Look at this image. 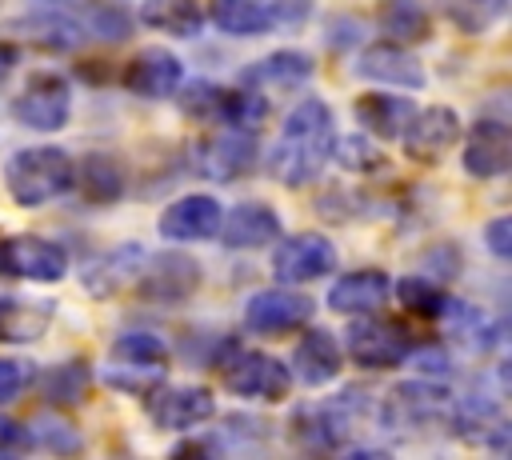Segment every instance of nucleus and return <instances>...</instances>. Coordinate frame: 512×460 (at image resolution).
Listing matches in <instances>:
<instances>
[{"instance_id":"nucleus-1","label":"nucleus","mask_w":512,"mask_h":460,"mask_svg":"<svg viewBox=\"0 0 512 460\" xmlns=\"http://www.w3.org/2000/svg\"><path fill=\"white\" fill-rule=\"evenodd\" d=\"M332 144H336L332 108L324 100H304L288 112V120L280 128V140L268 156V168L284 188H304L332 160Z\"/></svg>"},{"instance_id":"nucleus-2","label":"nucleus","mask_w":512,"mask_h":460,"mask_svg":"<svg viewBox=\"0 0 512 460\" xmlns=\"http://www.w3.org/2000/svg\"><path fill=\"white\" fill-rule=\"evenodd\" d=\"M72 172H76V164L64 148L36 144V148H20V152L8 156L4 184H8V196L20 208H40V204L60 200L72 188Z\"/></svg>"},{"instance_id":"nucleus-3","label":"nucleus","mask_w":512,"mask_h":460,"mask_svg":"<svg viewBox=\"0 0 512 460\" xmlns=\"http://www.w3.org/2000/svg\"><path fill=\"white\" fill-rule=\"evenodd\" d=\"M364 408H368V392L364 388H344V392H336L324 404L320 400L316 404H300L288 428H292V436L304 448H312V452H336V448H344L352 440V428L364 416Z\"/></svg>"},{"instance_id":"nucleus-4","label":"nucleus","mask_w":512,"mask_h":460,"mask_svg":"<svg viewBox=\"0 0 512 460\" xmlns=\"http://www.w3.org/2000/svg\"><path fill=\"white\" fill-rule=\"evenodd\" d=\"M220 380L228 392L244 396V400H264V404H276L292 392V372L288 364H280L276 356L268 352H256V348H240L236 340L224 344L220 352Z\"/></svg>"},{"instance_id":"nucleus-5","label":"nucleus","mask_w":512,"mask_h":460,"mask_svg":"<svg viewBox=\"0 0 512 460\" xmlns=\"http://www.w3.org/2000/svg\"><path fill=\"white\" fill-rule=\"evenodd\" d=\"M312 0H208V16L228 36H264L300 28L312 16Z\"/></svg>"},{"instance_id":"nucleus-6","label":"nucleus","mask_w":512,"mask_h":460,"mask_svg":"<svg viewBox=\"0 0 512 460\" xmlns=\"http://www.w3.org/2000/svg\"><path fill=\"white\" fill-rule=\"evenodd\" d=\"M452 396L432 384V380H404L396 384L384 404H380V420L392 428H432V424H452Z\"/></svg>"},{"instance_id":"nucleus-7","label":"nucleus","mask_w":512,"mask_h":460,"mask_svg":"<svg viewBox=\"0 0 512 460\" xmlns=\"http://www.w3.org/2000/svg\"><path fill=\"white\" fill-rule=\"evenodd\" d=\"M344 348L352 356V364L360 368H400L412 352V336L392 324V320H372V316H352Z\"/></svg>"},{"instance_id":"nucleus-8","label":"nucleus","mask_w":512,"mask_h":460,"mask_svg":"<svg viewBox=\"0 0 512 460\" xmlns=\"http://www.w3.org/2000/svg\"><path fill=\"white\" fill-rule=\"evenodd\" d=\"M68 112H72V88L60 72H36L20 96L12 100V116L16 124L32 128V132H56L68 124Z\"/></svg>"},{"instance_id":"nucleus-9","label":"nucleus","mask_w":512,"mask_h":460,"mask_svg":"<svg viewBox=\"0 0 512 460\" xmlns=\"http://www.w3.org/2000/svg\"><path fill=\"white\" fill-rule=\"evenodd\" d=\"M200 280H204V272H200V264L192 256H184V252H160V256H152V260L140 264L136 292L148 304H184V300H192V292L200 288Z\"/></svg>"},{"instance_id":"nucleus-10","label":"nucleus","mask_w":512,"mask_h":460,"mask_svg":"<svg viewBox=\"0 0 512 460\" xmlns=\"http://www.w3.org/2000/svg\"><path fill=\"white\" fill-rule=\"evenodd\" d=\"M144 412L148 420L160 428V432H188L204 420H212L216 412V400L208 388H192V384H172L164 388V380L144 396Z\"/></svg>"},{"instance_id":"nucleus-11","label":"nucleus","mask_w":512,"mask_h":460,"mask_svg":"<svg viewBox=\"0 0 512 460\" xmlns=\"http://www.w3.org/2000/svg\"><path fill=\"white\" fill-rule=\"evenodd\" d=\"M336 268V248L320 232H300L276 244L272 252V276L280 284H308Z\"/></svg>"},{"instance_id":"nucleus-12","label":"nucleus","mask_w":512,"mask_h":460,"mask_svg":"<svg viewBox=\"0 0 512 460\" xmlns=\"http://www.w3.org/2000/svg\"><path fill=\"white\" fill-rule=\"evenodd\" d=\"M312 300L292 292L288 284L284 288H264V292H252L248 304H244V328L256 332V336H284L300 324L312 320Z\"/></svg>"},{"instance_id":"nucleus-13","label":"nucleus","mask_w":512,"mask_h":460,"mask_svg":"<svg viewBox=\"0 0 512 460\" xmlns=\"http://www.w3.org/2000/svg\"><path fill=\"white\" fill-rule=\"evenodd\" d=\"M400 140H404L408 160L432 164V160H440L460 140V116L452 108H444V104H428V108L412 112V120L400 132Z\"/></svg>"},{"instance_id":"nucleus-14","label":"nucleus","mask_w":512,"mask_h":460,"mask_svg":"<svg viewBox=\"0 0 512 460\" xmlns=\"http://www.w3.org/2000/svg\"><path fill=\"white\" fill-rule=\"evenodd\" d=\"M256 156H260L256 140H252L244 128H232V132H224V136L200 140L196 152H192V164H196L200 176L224 184V180H240V176L256 164Z\"/></svg>"},{"instance_id":"nucleus-15","label":"nucleus","mask_w":512,"mask_h":460,"mask_svg":"<svg viewBox=\"0 0 512 460\" xmlns=\"http://www.w3.org/2000/svg\"><path fill=\"white\" fill-rule=\"evenodd\" d=\"M512 168V128L500 116H480L464 140V172L476 180H496Z\"/></svg>"},{"instance_id":"nucleus-16","label":"nucleus","mask_w":512,"mask_h":460,"mask_svg":"<svg viewBox=\"0 0 512 460\" xmlns=\"http://www.w3.org/2000/svg\"><path fill=\"white\" fill-rule=\"evenodd\" d=\"M4 272L32 280V284H56L68 272V256L60 244L44 236H8L4 240Z\"/></svg>"},{"instance_id":"nucleus-17","label":"nucleus","mask_w":512,"mask_h":460,"mask_svg":"<svg viewBox=\"0 0 512 460\" xmlns=\"http://www.w3.org/2000/svg\"><path fill=\"white\" fill-rule=\"evenodd\" d=\"M120 80H124L128 92H136V96H144V100H164V96L180 92V84H184V64H180L176 52H168V48H144V52H136V56L124 64Z\"/></svg>"},{"instance_id":"nucleus-18","label":"nucleus","mask_w":512,"mask_h":460,"mask_svg":"<svg viewBox=\"0 0 512 460\" xmlns=\"http://www.w3.org/2000/svg\"><path fill=\"white\" fill-rule=\"evenodd\" d=\"M220 216H224V212H220L216 196H208V192H192V196L172 200V204L160 212L156 228H160L164 240L188 244V240H208V236H216Z\"/></svg>"},{"instance_id":"nucleus-19","label":"nucleus","mask_w":512,"mask_h":460,"mask_svg":"<svg viewBox=\"0 0 512 460\" xmlns=\"http://www.w3.org/2000/svg\"><path fill=\"white\" fill-rule=\"evenodd\" d=\"M356 72L364 80H376L384 88H424V64L396 40L388 44H368L356 56Z\"/></svg>"},{"instance_id":"nucleus-20","label":"nucleus","mask_w":512,"mask_h":460,"mask_svg":"<svg viewBox=\"0 0 512 460\" xmlns=\"http://www.w3.org/2000/svg\"><path fill=\"white\" fill-rule=\"evenodd\" d=\"M340 368H344V356H340V344H336V336H332L328 328H308V332L296 340L288 372H292L300 384L324 388V384H332V380L340 376Z\"/></svg>"},{"instance_id":"nucleus-21","label":"nucleus","mask_w":512,"mask_h":460,"mask_svg":"<svg viewBox=\"0 0 512 460\" xmlns=\"http://www.w3.org/2000/svg\"><path fill=\"white\" fill-rule=\"evenodd\" d=\"M392 292V280L388 272L380 268H356V272H344L332 288H328V308L340 312V316H372Z\"/></svg>"},{"instance_id":"nucleus-22","label":"nucleus","mask_w":512,"mask_h":460,"mask_svg":"<svg viewBox=\"0 0 512 460\" xmlns=\"http://www.w3.org/2000/svg\"><path fill=\"white\" fill-rule=\"evenodd\" d=\"M216 236L224 240V248H236V252H244V248H264V244H272V240L280 236V216H276L268 204H260V200L236 204L228 216H220Z\"/></svg>"},{"instance_id":"nucleus-23","label":"nucleus","mask_w":512,"mask_h":460,"mask_svg":"<svg viewBox=\"0 0 512 460\" xmlns=\"http://www.w3.org/2000/svg\"><path fill=\"white\" fill-rule=\"evenodd\" d=\"M144 264V248L140 244H116L108 252H100L88 268H84V288L96 296V300H108V296H120L136 272Z\"/></svg>"},{"instance_id":"nucleus-24","label":"nucleus","mask_w":512,"mask_h":460,"mask_svg":"<svg viewBox=\"0 0 512 460\" xmlns=\"http://www.w3.org/2000/svg\"><path fill=\"white\" fill-rule=\"evenodd\" d=\"M312 56L308 52H300V48H280V52H272V56H264V60H256V64H248L240 76H244V84H252V88H300V84H308L312 80Z\"/></svg>"},{"instance_id":"nucleus-25","label":"nucleus","mask_w":512,"mask_h":460,"mask_svg":"<svg viewBox=\"0 0 512 460\" xmlns=\"http://www.w3.org/2000/svg\"><path fill=\"white\" fill-rule=\"evenodd\" d=\"M352 112H356V120H360L372 136H380V140H400V132L408 128L416 104L404 100V96H392V92H364V96H356Z\"/></svg>"},{"instance_id":"nucleus-26","label":"nucleus","mask_w":512,"mask_h":460,"mask_svg":"<svg viewBox=\"0 0 512 460\" xmlns=\"http://www.w3.org/2000/svg\"><path fill=\"white\" fill-rule=\"evenodd\" d=\"M72 184L84 192V200H92V204H112V200L124 196L128 176H124V164H120L112 152H88V156L76 164Z\"/></svg>"},{"instance_id":"nucleus-27","label":"nucleus","mask_w":512,"mask_h":460,"mask_svg":"<svg viewBox=\"0 0 512 460\" xmlns=\"http://www.w3.org/2000/svg\"><path fill=\"white\" fill-rule=\"evenodd\" d=\"M52 300H20V296H0V340L4 344H32L48 332L52 324Z\"/></svg>"},{"instance_id":"nucleus-28","label":"nucleus","mask_w":512,"mask_h":460,"mask_svg":"<svg viewBox=\"0 0 512 460\" xmlns=\"http://www.w3.org/2000/svg\"><path fill=\"white\" fill-rule=\"evenodd\" d=\"M380 28L396 44H424L432 36V12L424 0H384Z\"/></svg>"},{"instance_id":"nucleus-29","label":"nucleus","mask_w":512,"mask_h":460,"mask_svg":"<svg viewBox=\"0 0 512 460\" xmlns=\"http://www.w3.org/2000/svg\"><path fill=\"white\" fill-rule=\"evenodd\" d=\"M140 24L168 36H196L204 28V8L196 0H144Z\"/></svg>"},{"instance_id":"nucleus-30","label":"nucleus","mask_w":512,"mask_h":460,"mask_svg":"<svg viewBox=\"0 0 512 460\" xmlns=\"http://www.w3.org/2000/svg\"><path fill=\"white\" fill-rule=\"evenodd\" d=\"M440 320H448L452 336H456L460 344H468L472 352H492V348L500 344V328H496L480 308H472V304H460V300L448 296Z\"/></svg>"},{"instance_id":"nucleus-31","label":"nucleus","mask_w":512,"mask_h":460,"mask_svg":"<svg viewBox=\"0 0 512 460\" xmlns=\"http://www.w3.org/2000/svg\"><path fill=\"white\" fill-rule=\"evenodd\" d=\"M16 28H24L40 48H56V52L76 48V44L84 40V24H80L72 12H40V16L20 20Z\"/></svg>"},{"instance_id":"nucleus-32","label":"nucleus","mask_w":512,"mask_h":460,"mask_svg":"<svg viewBox=\"0 0 512 460\" xmlns=\"http://www.w3.org/2000/svg\"><path fill=\"white\" fill-rule=\"evenodd\" d=\"M268 120V96L252 84H240V88H224V100H220V124L228 128H260Z\"/></svg>"},{"instance_id":"nucleus-33","label":"nucleus","mask_w":512,"mask_h":460,"mask_svg":"<svg viewBox=\"0 0 512 460\" xmlns=\"http://www.w3.org/2000/svg\"><path fill=\"white\" fill-rule=\"evenodd\" d=\"M440 12H444L448 24H456L460 32L480 36V32H488L492 24L504 20L508 0H440Z\"/></svg>"},{"instance_id":"nucleus-34","label":"nucleus","mask_w":512,"mask_h":460,"mask_svg":"<svg viewBox=\"0 0 512 460\" xmlns=\"http://www.w3.org/2000/svg\"><path fill=\"white\" fill-rule=\"evenodd\" d=\"M396 296H400V304H404L408 312H416V316H424V320H440V312H444V304H448V292H444L432 276H424V272L404 276V280L396 284Z\"/></svg>"},{"instance_id":"nucleus-35","label":"nucleus","mask_w":512,"mask_h":460,"mask_svg":"<svg viewBox=\"0 0 512 460\" xmlns=\"http://www.w3.org/2000/svg\"><path fill=\"white\" fill-rule=\"evenodd\" d=\"M112 360L124 364H148V368H168V344L152 332H124L112 340Z\"/></svg>"},{"instance_id":"nucleus-36","label":"nucleus","mask_w":512,"mask_h":460,"mask_svg":"<svg viewBox=\"0 0 512 460\" xmlns=\"http://www.w3.org/2000/svg\"><path fill=\"white\" fill-rule=\"evenodd\" d=\"M88 384H92V372H88L80 360H72V364L52 368V372L44 376L40 392H44V400H52V404H80L84 392H88Z\"/></svg>"},{"instance_id":"nucleus-37","label":"nucleus","mask_w":512,"mask_h":460,"mask_svg":"<svg viewBox=\"0 0 512 460\" xmlns=\"http://www.w3.org/2000/svg\"><path fill=\"white\" fill-rule=\"evenodd\" d=\"M100 380L116 392H132V396H148L160 380H164V368H148V364H124V360H112L108 368H100Z\"/></svg>"},{"instance_id":"nucleus-38","label":"nucleus","mask_w":512,"mask_h":460,"mask_svg":"<svg viewBox=\"0 0 512 460\" xmlns=\"http://www.w3.org/2000/svg\"><path fill=\"white\" fill-rule=\"evenodd\" d=\"M332 156L348 168V172H388V156L376 148V140L368 136H336L332 144Z\"/></svg>"},{"instance_id":"nucleus-39","label":"nucleus","mask_w":512,"mask_h":460,"mask_svg":"<svg viewBox=\"0 0 512 460\" xmlns=\"http://www.w3.org/2000/svg\"><path fill=\"white\" fill-rule=\"evenodd\" d=\"M220 100H224V88H216L208 80H196L192 88L180 92V112L192 116V120H220Z\"/></svg>"},{"instance_id":"nucleus-40","label":"nucleus","mask_w":512,"mask_h":460,"mask_svg":"<svg viewBox=\"0 0 512 460\" xmlns=\"http://www.w3.org/2000/svg\"><path fill=\"white\" fill-rule=\"evenodd\" d=\"M28 436H32V444H44V448H52V452H76L80 448V436L76 432H68V424H56V420H40L36 428H28Z\"/></svg>"},{"instance_id":"nucleus-41","label":"nucleus","mask_w":512,"mask_h":460,"mask_svg":"<svg viewBox=\"0 0 512 460\" xmlns=\"http://www.w3.org/2000/svg\"><path fill=\"white\" fill-rule=\"evenodd\" d=\"M484 244H488V252H492L496 260H508V256H512V216H496V220H488V228H484Z\"/></svg>"},{"instance_id":"nucleus-42","label":"nucleus","mask_w":512,"mask_h":460,"mask_svg":"<svg viewBox=\"0 0 512 460\" xmlns=\"http://www.w3.org/2000/svg\"><path fill=\"white\" fill-rule=\"evenodd\" d=\"M28 384V368L20 360H0V404H12Z\"/></svg>"},{"instance_id":"nucleus-43","label":"nucleus","mask_w":512,"mask_h":460,"mask_svg":"<svg viewBox=\"0 0 512 460\" xmlns=\"http://www.w3.org/2000/svg\"><path fill=\"white\" fill-rule=\"evenodd\" d=\"M28 444H32L28 428H20L16 420L0 416V452H16V448H28Z\"/></svg>"},{"instance_id":"nucleus-44","label":"nucleus","mask_w":512,"mask_h":460,"mask_svg":"<svg viewBox=\"0 0 512 460\" xmlns=\"http://www.w3.org/2000/svg\"><path fill=\"white\" fill-rule=\"evenodd\" d=\"M412 364H420V372H428V376H436V372H448V356L444 352H436V348H416L412 344Z\"/></svg>"},{"instance_id":"nucleus-45","label":"nucleus","mask_w":512,"mask_h":460,"mask_svg":"<svg viewBox=\"0 0 512 460\" xmlns=\"http://www.w3.org/2000/svg\"><path fill=\"white\" fill-rule=\"evenodd\" d=\"M16 60H20V48H16V44H8V40H0V80L16 68Z\"/></svg>"},{"instance_id":"nucleus-46","label":"nucleus","mask_w":512,"mask_h":460,"mask_svg":"<svg viewBox=\"0 0 512 460\" xmlns=\"http://www.w3.org/2000/svg\"><path fill=\"white\" fill-rule=\"evenodd\" d=\"M0 272H4V240H0Z\"/></svg>"}]
</instances>
